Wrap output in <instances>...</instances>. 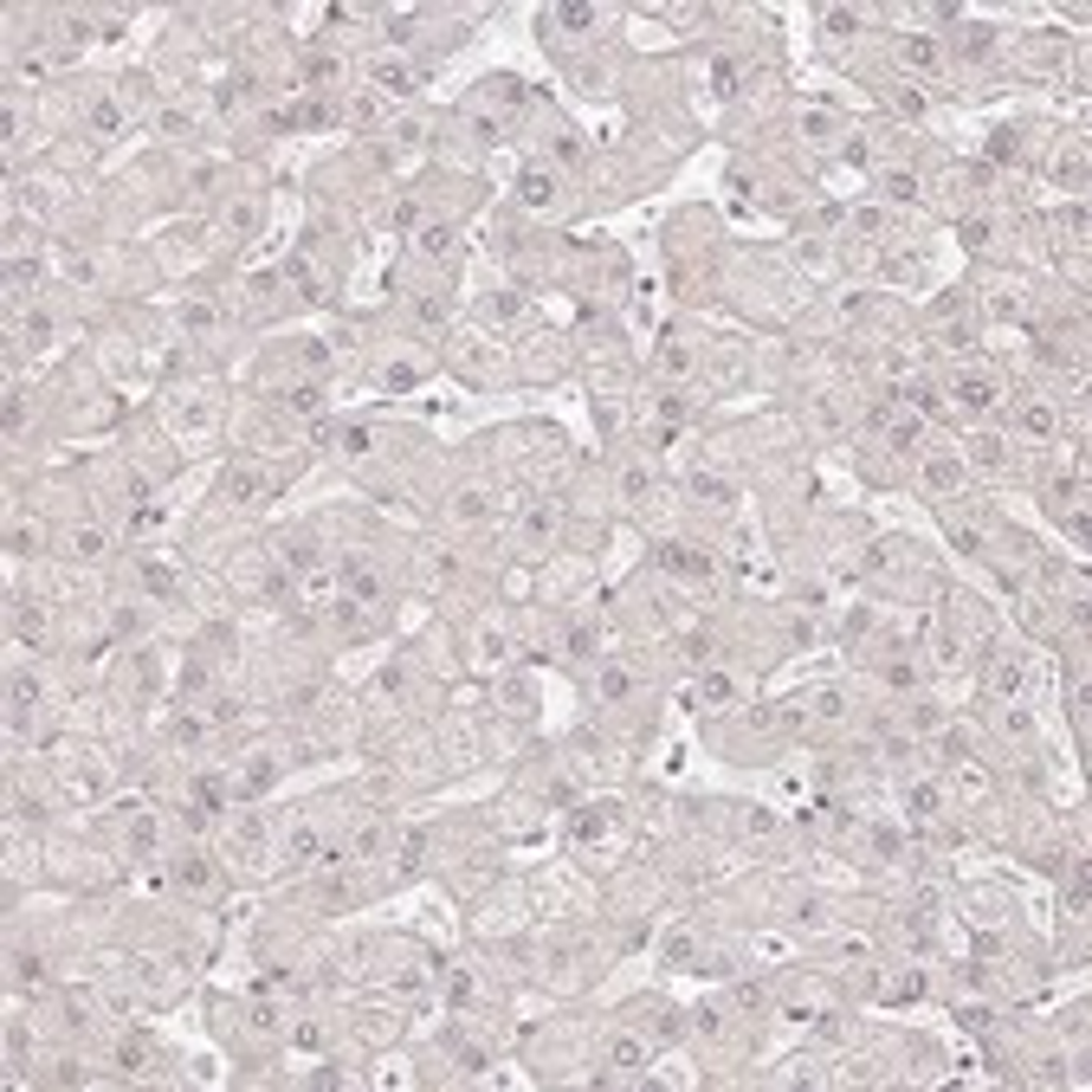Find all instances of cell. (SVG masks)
Instances as JSON below:
<instances>
[{
    "instance_id": "8992f818",
    "label": "cell",
    "mask_w": 1092,
    "mask_h": 1092,
    "mask_svg": "<svg viewBox=\"0 0 1092 1092\" xmlns=\"http://www.w3.org/2000/svg\"><path fill=\"white\" fill-rule=\"evenodd\" d=\"M892 58H898L905 71H924V78L944 71V46H938L931 33H898V39H892Z\"/></svg>"
},
{
    "instance_id": "7c38bea8",
    "label": "cell",
    "mask_w": 1092,
    "mask_h": 1092,
    "mask_svg": "<svg viewBox=\"0 0 1092 1092\" xmlns=\"http://www.w3.org/2000/svg\"><path fill=\"white\" fill-rule=\"evenodd\" d=\"M478 310H485V323H518V317H524V298L504 285V291H485V304H478Z\"/></svg>"
},
{
    "instance_id": "6da1fadb",
    "label": "cell",
    "mask_w": 1092,
    "mask_h": 1092,
    "mask_svg": "<svg viewBox=\"0 0 1092 1092\" xmlns=\"http://www.w3.org/2000/svg\"><path fill=\"white\" fill-rule=\"evenodd\" d=\"M1002 401H1008V394H1002V375H989V369L970 363V369L951 375V401H944V407L963 414V420H989V414H1002Z\"/></svg>"
},
{
    "instance_id": "4fadbf2b",
    "label": "cell",
    "mask_w": 1092,
    "mask_h": 1092,
    "mask_svg": "<svg viewBox=\"0 0 1092 1092\" xmlns=\"http://www.w3.org/2000/svg\"><path fill=\"white\" fill-rule=\"evenodd\" d=\"M20 336H27L33 350H52V336H58V317H52V310L39 304V310H27V317H20Z\"/></svg>"
},
{
    "instance_id": "e0dca14e",
    "label": "cell",
    "mask_w": 1092,
    "mask_h": 1092,
    "mask_svg": "<svg viewBox=\"0 0 1092 1092\" xmlns=\"http://www.w3.org/2000/svg\"><path fill=\"white\" fill-rule=\"evenodd\" d=\"M420 259H427V266H440V259H453V226H427V233H420Z\"/></svg>"
},
{
    "instance_id": "30bf717a",
    "label": "cell",
    "mask_w": 1092,
    "mask_h": 1092,
    "mask_svg": "<svg viewBox=\"0 0 1092 1092\" xmlns=\"http://www.w3.org/2000/svg\"><path fill=\"white\" fill-rule=\"evenodd\" d=\"M608 1066H621V1073H640V1066H646V1041L615 1028V1035H608Z\"/></svg>"
},
{
    "instance_id": "ba28073f",
    "label": "cell",
    "mask_w": 1092,
    "mask_h": 1092,
    "mask_svg": "<svg viewBox=\"0 0 1092 1092\" xmlns=\"http://www.w3.org/2000/svg\"><path fill=\"white\" fill-rule=\"evenodd\" d=\"M905 808H911L918 821H944V814H951V789H944V783H911V789H905Z\"/></svg>"
},
{
    "instance_id": "277c9868",
    "label": "cell",
    "mask_w": 1092,
    "mask_h": 1092,
    "mask_svg": "<svg viewBox=\"0 0 1092 1092\" xmlns=\"http://www.w3.org/2000/svg\"><path fill=\"white\" fill-rule=\"evenodd\" d=\"M562 175L556 168H543V162H531L524 175H518V207H531V214H562Z\"/></svg>"
},
{
    "instance_id": "8fae6325",
    "label": "cell",
    "mask_w": 1092,
    "mask_h": 1092,
    "mask_svg": "<svg viewBox=\"0 0 1092 1092\" xmlns=\"http://www.w3.org/2000/svg\"><path fill=\"white\" fill-rule=\"evenodd\" d=\"M918 188H924V182L911 175V168H879V195H886L892 207H911V201H918Z\"/></svg>"
},
{
    "instance_id": "5b68a950",
    "label": "cell",
    "mask_w": 1092,
    "mask_h": 1092,
    "mask_svg": "<svg viewBox=\"0 0 1092 1092\" xmlns=\"http://www.w3.org/2000/svg\"><path fill=\"white\" fill-rule=\"evenodd\" d=\"M989 692H995V699H1022V692H1028V653H1022V646L989 653Z\"/></svg>"
},
{
    "instance_id": "2e32d148",
    "label": "cell",
    "mask_w": 1092,
    "mask_h": 1092,
    "mask_svg": "<svg viewBox=\"0 0 1092 1092\" xmlns=\"http://www.w3.org/2000/svg\"><path fill=\"white\" fill-rule=\"evenodd\" d=\"M911 84H918V78H911ZM911 84H905V78H892L886 91H879V98H886L898 117H924V91H911Z\"/></svg>"
},
{
    "instance_id": "3957f363",
    "label": "cell",
    "mask_w": 1092,
    "mask_h": 1092,
    "mask_svg": "<svg viewBox=\"0 0 1092 1092\" xmlns=\"http://www.w3.org/2000/svg\"><path fill=\"white\" fill-rule=\"evenodd\" d=\"M363 71H369V91H375V98H414L420 84H427V65H414V58H388V52H375Z\"/></svg>"
},
{
    "instance_id": "9a60e30c",
    "label": "cell",
    "mask_w": 1092,
    "mask_h": 1092,
    "mask_svg": "<svg viewBox=\"0 0 1092 1092\" xmlns=\"http://www.w3.org/2000/svg\"><path fill=\"white\" fill-rule=\"evenodd\" d=\"M621 498H627V504H646V498H653V466L627 459V466H621Z\"/></svg>"
},
{
    "instance_id": "5bb4252c",
    "label": "cell",
    "mask_w": 1092,
    "mask_h": 1092,
    "mask_svg": "<svg viewBox=\"0 0 1092 1092\" xmlns=\"http://www.w3.org/2000/svg\"><path fill=\"white\" fill-rule=\"evenodd\" d=\"M653 369L679 382V375H692V369H699V350H686V343H666V350L653 356Z\"/></svg>"
},
{
    "instance_id": "7a4b0ae2",
    "label": "cell",
    "mask_w": 1092,
    "mask_h": 1092,
    "mask_svg": "<svg viewBox=\"0 0 1092 1092\" xmlns=\"http://www.w3.org/2000/svg\"><path fill=\"white\" fill-rule=\"evenodd\" d=\"M556 543H562V504H556V498H537L531 511L518 518V550L537 562V556H550Z\"/></svg>"
},
{
    "instance_id": "52a82bcc",
    "label": "cell",
    "mask_w": 1092,
    "mask_h": 1092,
    "mask_svg": "<svg viewBox=\"0 0 1092 1092\" xmlns=\"http://www.w3.org/2000/svg\"><path fill=\"white\" fill-rule=\"evenodd\" d=\"M58 550H65L71 562H98V556H104V531H98V524H65V531H58Z\"/></svg>"
},
{
    "instance_id": "9c48e42d",
    "label": "cell",
    "mask_w": 1092,
    "mask_h": 1092,
    "mask_svg": "<svg viewBox=\"0 0 1092 1092\" xmlns=\"http://www.w3.org/2000/svg\"><path fill=\"white\" fill-rule=\"evenodd\" d=\"M175 886H182V892H195V898H207V892H214V867H207V854H182V860H175Z\"/></svg>"
}]
</instances>
